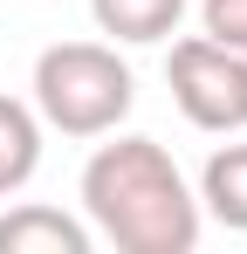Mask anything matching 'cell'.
<instances>
[{"label": "cell", "mask_w": 247, "mask_h": 254, "mask_svg": "<svg viewBox=\"0 0 247 254\" xmlns=\"http://www.w3.org/2000/svg\"><path fill=\"white\" fill-rule=\"evenodd\" d=\"M35 117L62 137H110L137 103V76L117 55V42H55L35 55Z\"/></svg>", "instance_id": "2"}, {"label": "cell", "mask_w": 247, "mask_h": 254, "mask_svg": "<svg viewBox=\"0 0 247 254\" xmlns=\"http://www.w3.org/2000/svg\"><path fill=\"white\" fill-rule=\"evenodd\" d=\"M241 62H247V55H241Z\"/></svg>", "instance_id": "10"}, {"label": "cell", "mask_w": 247, "mask_h": 254, "mask_svg": "<svg viewBox=\"0 0 247 254\" xmlns=\"http://www.w3.org/2000/svg\"><path fill=\"white\" fill-rule=\"evenodd\" d=\"M82 220L117 254H192L199 248V192L172 165L158 137H117L82 165Z\"/></svg>", "instance_id": "1"}, {"label": "cell", "mask_w": 247, "mask_h": 254, "mask_svg": "<svg viewBox=\"0 0 247 254\" xmlns=\"http://www.w3.org/2000/svg\"><path fill=\"white\" fill-rule=\"evenodd\" d=\"M96 248V234H89V220L62 206H14L0 213V254H89Z\"/></svg>", "instance_id": "4"}, {"label": "cell", "mask_w": 247, "mask_h": 254, "mask_svg": "<svg viewBox=\"0 0 247 254\" xmlns=\"http://www.w3.org/2000/svg\"><path fill=\"white\" fill-rule=\"evenodd\" d=\"M199 213L247 234V144H220L199 172Z\"/></svg>", "instance_id": "6"}, {"label": "cell", "mask_w": 247, "mask_h": 254, "mask_svg": "<svg viewBox=\"0 0 247 254\" xmlns=\"http://www.w3.org/2000/svg\"><path fill=\"white\" fill-rule=\"evenodd\" d=\"M199 28H206L220 48L247 55V0H199Z\"/></svg>", "instance_id": "8"}, {"label": "cell", "mask_w": 247, "mask_h": 254, "mask_svg": "<svg viewBox=\"0 0 247 254\" xmlns=\"http://www.w3.org/2000/svg\"><path fill=\"white\" fill-rule=\"evenodd\" d=\"M0 199H7V179H0Z\"/></svg>", "instance_id": "9"}, {"label": "cell", "mask_w": 247, "mask_h": 254, "mask_svg": "<svg viewBox=\"0 0 247 254\" xmlns=\"http://www.w3.org/2000/svg\"><path fill=\"white\" fill-rule=\"evenodd\" d=\"M41 165V117L35 103H21V96H0V179H7V192H21Z\"/></svg>", "instance_id": "7"}, {"label": "cell", "mask_w": 247, "mask_h": 254, "mask_svg": "<svg viewBox=\"0 0 247 254\" xmlns=\"http://www.w3.org/2000/svg\"><path fill=\"white\" fill-rule=\"evenodd\" d=\"M165 83L172 103L185 110V124L199 130H247V62L213 35H185L165 55Z\"/></svg>", "instance_id": "3"}, {"label": "cell", "mask_w": 247, "mask_h": 254, "mask_svg": "<svg viewBox=\"0 0 247 254\" xmlns=\"http://www.w3.org/2000/svg\"><path fill=\"white\" fill-rule=\"evenodd\" d=\"M89 21H96V35H110V42H172L179 35V21H185V0H89Z\"/></svg>", "instance_id": "5"}]
</instances>
